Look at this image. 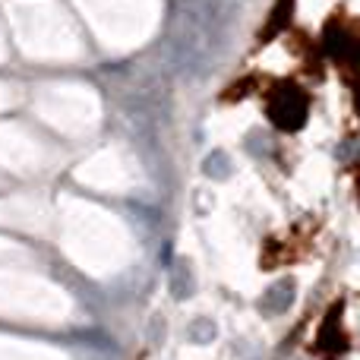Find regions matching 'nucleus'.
Returning <instances> with one entry per match:
<instances>
[{"mask_svg":"<svg viewBox=\"0 0 360 360\" xmlns=\"http://www.w3.org/2000/svg\"><path fill=\"white\" fill-rule=\"evenodd\" d=\"M313 351H316L323 360H335L348 351V335H345V326H342V304L332 307L329 316L323 319Z\"/></svg>","mask_w":360,"mask_h":360,"instance_id":"nucleus-3","label":"nucleus"},{"mask_svg":"<svg viewBox=\"0 0 360 360\" xmlns=\"http://www.w3.org/2000/svg\"><path fill=\"white\" fill-rule=\"evenodd\" d=\"M291 13H294V0H275L266 29H259V44H269L275 35H281L288 29V22H291Z\"/></svg>","mask_w":360,"mask_h":360,"instance_id":"nucleus-4","label":"nucleus"},{"mask_svg":"<svg viewBox=\"0 0 360 360\" xmlns=\"http://www.w3.org/2000/svg\"><path fill=\"white\" fill-rule=\"evenodd\" d=\"M266 114L272 120V127H278L285 133H297L310 117V95L297 82L278 79L266 92Z\"/></svg>","mask_w":360,"mask_h":360,"instance_id":"nucleus-1","label":"nucleus"},{"mask_svg":"<svg viewBox=\"0 0 360 360\" xmlns=\"http://www.w3.org/2000/svg\"><path fill=\"white\" fill-rule=\"evenodd\" d=\"M357 22L348 19L345 13H335V16L326 22L323 29V51L332 63L345 73L348 86H354V73H357Z\"/></svg>","mask_w":360,"mask_h":360,"instance_id":"nucleus-2","label":"nucleus"}]
</instances>
